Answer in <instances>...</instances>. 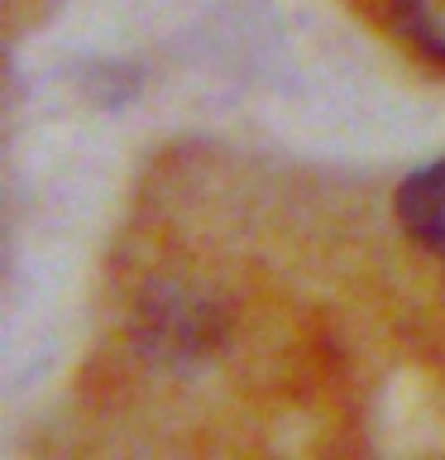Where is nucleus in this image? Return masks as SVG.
Returning <instances> with one entry per match:
<instances>
[{
	"label": "nucleus",
	"instance_id": "obj_1",
	"mask_svg": "<svg viewBox=\"0 0 445 460\" xmlns=\"http://www.w3.org/2000/svg\"><path fill=\"white\" fill-rule=\"evenodd\" d=\"M221 331H225L221 307L211 297H201L196 288H178V283L153 288L135 322L139 345L163 365H192V359L211 355L221 345Z\"/></svg>",
	"mask_w": 445,
	"mask_h": 460
},
{
	"label": "nucleus",
	"instance_id": "obj_2",
	"mask_svg": "<svg viewBox=\"0 0 445 460\" xmlns=\"http://www.w3.org/2000/svg\"><path fill=\"white\" fill-rule=\"evenodd\" d=\"M397 221L431 254H445V158L416 168L397 187Z\"/></svg>",
	"mask_w": 445,
	"mask_h": 460
},
{
	"label": "nucleus",
	"instance_id": "obj_3",
	"mask_svg": "<svg viewBox=\"0 0 445 460\" xmlns=\"http://www.w3.org/2000/svg\"><path fill=\"white\" fill-rule=\"evenodd\" d=\"M388 20L426 63L445 67V0H388Z\"/></svg>",
	"mask_w": 445,
	"mask_h": 460
}]
</instances>
